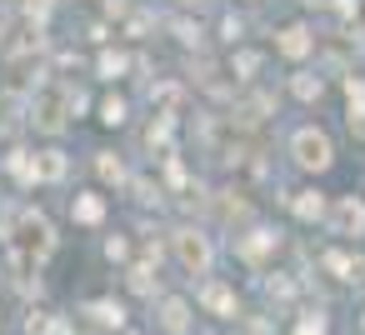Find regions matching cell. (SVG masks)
Wrapping results in <instances>:
<instances>
[{"mask_svg": "<svg viewBox=\"0 0 365 335\" xmlns=\"http://www.w3.org/2000/svg\"><path fill=\"white\" fill-rule=\"evenodd\" d=\"M180 6H200V0H180Z\"/></svg>", "mask_w": 365, "mask_h": 335, "instance_id": "28", "label": "cell"}, {"mask_svg": "<svg viewBox=\"0 0 365 335\" xmlns=\"http://www.w3.org/2000/svg\"><path fill=\"white\" fill-rule=\"evenodd\" d=\"M11 175H16L21 185H31V180H41V170H36V160H31L26 150H16V155H11Z\"/></svg>", "mask_w": 365, "mask_h": 335, "instance_id": "14", "label": "cell"}, {"mask_svg": "<svg viewBox=\"0 0 365 335\" xmlns=\"http://www.w3.org/2000/svg\"><path fill=\"white\" fill-rule=\"evenodd\" d=\"M300 335H325V315H305L300 320Z\"/></svg>", "mask_w": 365, "mask_h": 335, "instance_id": "25", "label": "cell"}, {"mask_svg": "<svg viewBox=\"0 0 365 335\" xmlns=\"http://www.w3.org/2000/svg\"><path fill=\"white\" fill-rule=\"evenodd\" d=\"M160 325H165L170 335H180V330L190 325V305H185V300H160Z\"/></svg>", "mask_w": 365, "mask_h": 335, "instance_id": "8", "label": "cell"}, {"mask_svg": "<svg viewBox=\"0 0 365 335\" xmlns=\"http://www.w3.org/2000/svg\"><path fill=\"white\" fill-rule=\"evenodd\" d=\"M101 215H106V200H101V195H81V200H76V220H81V225H96Z\"/></svg>", "mask_w": 365, "mask_h": 335, "instance_id": "13", "label": "cell"}, {"mask_svg": "<svg viewBox=\"0 0 365 335\" xmlns=\"http://www.w3.org/2000/svg\"><path fill=\"white\" fill-rule=\"evenodd\" d=\"M290 210H295L300 220H320V215H325V200H320V190H300V195L290 200Z\"/></svg>", "mask_w": 365, "mask_h": 335, "instance_id": "9", "label": "cell"}, {"mask_svg": "<svg viewBox=\"0 0 365 335\" xmlns=\"http://www.w3.org/2000/svg\"><path fill=\"white\" fill-rule=\"evenodd\" d=\"M96 170H101V180H125V165H120L115 155H101V160H96Z\"/></svg>", "mask_w": 365, "mask_h": 335, "instance_id": "19", "label": "cell"}, {"mask_svg": "<svg viewBox=\"0 0 365 335\" xmlns=\"http://www.w3.org/2000/svg\"><path fill=\"white\" fill-rule=\"evenodd\" d=\"M145 145H150V150H165V145H170V115H160V120L150 125V135H145Z\"/></svg>", "mask_w": 365, "mask_h": 335, "instance_id": "15", "label": "cell"}, {"mask_svg": "<svg viewBox=\"0 0 365 335\" xmlns=\"http://www.w3.org/2000/svg\"><path fill=\"white\" fill-rule=\"evenodd\" d=\"M235 71H240V76H255V71H260V56L240 51V56H235Z\"/></svg>", "mask_w": 365, "mask_h": 335, "instance_id": "24", "label": "cell"}, {"mask_svg": "<svg viewBox=\"0 0 365 335\" xmlns=\"http://www.w3.org/2000/svg\"><path fill=\"white\" fill-rule=\"evenodd\" d=\"M91 320H96V325H115V330H120V325H125V310H120L115 300H96V305H91Z\"/></svg>", "mask_w": 365, "mask_h": 335, "instance_id": "11", "label": "cell"}, {"mask_svg": "<svg viewBox=\"0 0 365 335\" xmlns=\"http://www.w3.org/2000/svg\"><path fill=\"white\" fill-rule=\"evenodd\" d=\"M310 6H320V0H310Z\"/></svg>", "mask_w": 365, "mask_h": 335, "instance_id": "29", "label": "cell"}, {"mask_svg": "<svg viewBox=\"0 0 365 335\" xmlns=\"http://www.w3.org/2000/svg\"><path fill=\"white\" fill-rule=\"evenodd\" d=\"M101 120H106V125H120V120H125V100H120V96H110V100L101 105Z\"/></svg>", "mask_w": 365, "mask_h": 335, "instance_id": "18", "label": "cell"}, {"mask_svg": "<svg viewBox=\"0 0 365 335\" xmlns=\"http://www.w3.org/2000/svg\"><path fill=\"white\" fill-rule=\"evenodd\" d=\"M61 105H66V91H46L41 105H36V125H41V130H61V125H66V120H61Z\"/></svg>", "mask_w": 365, "mask_h": 335, "instance_id": "5", "label": "cell"}, {"mask_svg": "<svg viewBox=\"0 0 365 335\" xmlns=\"http://www.w3.org/2000/svg\"><path fill=\"white\" fill-rule=\"evenodd\" d=\"M330 225H335L340 235H365V205H360L355 195H345V200L335 205V215H330Z\"/></svg>", "mask_w": 365, "mask_h": 335, "instance_id": "4", "label": "cell"}, {"mask_svg": "<svg viewBox=\"0 0 365 335\" xmlns=\"http://www.w3.org/2000/svg\"><path fill=\"white\" fill-rule=\"evenodd\" d=\"M335 6H340V16H355V0H335Z\"/></svg>", "mask_w": 365, "mask_h": 335, "instance_id": "26", "label": "cell"}, {"mask_svg": "<svg viewBox=\"0 0 365 335\" xmlns=\"http://www.w3.org/2000/svg\"><path fill=\"white\" fill-rule=\"evenodd\" d=\"M31 6H41V11H51V0H31Z\"/></svg>", "mask_w": 365, "mask_h": 335, "instance_id": "27", "label": "cell"}, {"mask_svg": "<svg viewBox=\"0 0 365 335\" xmlns=\"http://www.w3.org/2000/svg\"><path fill=\"white\" fill-rule=\"evenodd\" d=\"M295 96H300V100H315V96H320V81H315V76H295Z\"/></svg>", "mask_w": 365, "mask_h": 335, "instance_id": "21", "label": "cell"}, {"mask_svg": "<svg viewBox=\"0 0 365 335\" xmlns=\"http://www.w3.org/2000/svg\"><path fill=\"white\" fill-rule=\"evenodd\" d=\"M325 270H335L340 280H350V275H355V260H350L345 250H330V255H325Z\"/></svg>", "mask_w": 365, "mask_h": 335, "instance_id": "16", "label": "cell"}, {"mask_svg": "<svg viewBox=\"0 0 365 335\" xmlns=\"http://www.w3.org/2000/svg\"><path fill=\"white\" fill-rule=\"evenodd\" d=\"M175 255L190 275H205L210 270V240L200 230H175Z\"/></svg>", "mask_w": 365, "mask_h": 335, "instance_id": "3", "label": "cell"}, {"mask_svg": "<svg viewBox=\"0 0 365 335\" xmlns=\"http://www.w3.org/2000/svg\"><path fill=\"white\" fill-rule=\"evenodd\" d=\"M305 51H310V31H305V26H285V31H280V56L300 61Z\"/></svg>", "mask_w": 365, "mask_h": 335, "instance_id": "6", "label": "cell"}, {"mask_svg": "<svg viewBox=\"0 0 365 335\" xmlns=\"http://www.w3.org/2000/svg\"><path fill=\"white\" fill-rule=\"evenodd\" d=\"M120 71H125V56H110V51H106V56H101V76H110V81H115Z\"/></svg>", "mask_w": 365, "mask_h": 335, "instance_id": "23", "label": "cell"}, {"mask_svg": "<svg viewBox=\"0 0 365 335\" xmlns=\"http://www.w3.org/2000/svg\"><path fill=\"white\" fill-rule=\"evenodd\" d=\"M345 100H350V115L365 120V81H350V86H345Z\"/></svg>", "mask_w": 365, "mask_h": 335, "instance_id": "17", "label": "cell"}, {"mask_svg": "<svg viewBox=\"0 0 365 335\" xmlns=\"http://www.w3.org/2000/svg\"><path fill=\"white\" fill-rule=\"evenodd\" d=\"M200 305H210L215 315H235V295H230L225 285H215V280H210V285H200Z\"/></svg>", "mask_w": 365, "mask_h": 335, "instance_id": "7", "label": "cell"}, {"mask_svg": "<svg viewBox=\"0 0 365 335\" xmlns=\"http://www.w3.org/2000/svg\"><path fill=\"white\" fill-rule=\"evenodd\" d=\"M290 155H295V165H305V170H330V160H335V150H330V135H325V130H315V125L295 130V140H290Z\"/></svg>", "mask_w": 365, "mask_h": 335, "instance_id": "1", "label": "cell"}, {"mask_svg": "<svg viewBox=\"0 0 365 335\" xmlns=\"http://www.w3.org/2000/svg\"><path fill=\"white\" fill-rule=\"evenodd\" d=\"M130 285H135L140 295H150V290H155V270H150V265H135V270H130Z\"/></svg>", "mask_w": 365, "mask_h": 335, "instance_id": "20", "label": "cell"}, {"mask_svg": "<svg viewBox=\"0 0 365 335\" xmlns=\"http://www.w3.org/2000/svg\"><path fill=\"white\" fill-rule=\"evenodd\" d=\"M150 100H155V105H160V115H165V110H170V105L180 100V86H160V91H155Z\"/></svg>", "mask_w": 365, "mask_h": 335, "instance_id": "22", "label": "cell"}, {"mask_svg": "<svg viewBox=\"0 0 365 335\" xmlns=\"http://www.w3.org/2000/svg\"><path fill=\"white\" fill-rule=\"evenodd\" d=\"M16 230H21V250H26V260H41V255H51V245H56V230H51V220H46V215L26 210Z\"/></svg>", "mask_w": 365, "mask_h": 335, "instance_id": "2", "label": "cell"}, {"mask_svg": "<svg viewBox=\"0 0 365 335\" xmlns=\"http://www.w3.org/2000/svg\"><path fill=\"white\" fill-rule=\"evenodd\" d=\"M36 170H41V180H66V155L61 150H46L36 160Z\"/></svg>", "mask_w": 365, "mask_h": 335, "instance_id": "12", "label": "cell"}, {"mask_svg": "<svg viewBox=\"0 0 365 335\" xmlns=\"http://www.w3.org/2000/svg\"><path fill=\"white\" fill-rule=\"evenodd\" d=\"M270 245H275V235H270V230H250V235L240 240V255H245V260H265V255H270Z\"/></svg>", "mask_w": 365, "mask_h": 335, "instance_id": "10", "label": "cell"}]
</instances>
